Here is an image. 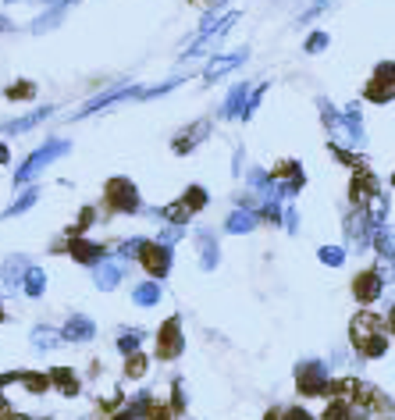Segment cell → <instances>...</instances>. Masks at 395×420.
Instances as JSON below:
<instances>
[{
  "mask_svg": "<svg viewBox=\"0 0 395 420\" xmlns=\"http://www.w3.org/2000/svg\"><path fill=\"white\" fill-rule=\"evenodd\" d=\"M72 154V143L68 139H61V136H50L43 146H36L33 154H29L25 161H22V168L15 171V189H25V186H33L36 182V175L43 171V168H50L54 161H61V157H68Z\"/></svg>",
  "mask_w": 395,
  "mask_h": 420,
  "instance_id": "6da1fadb",
  "label": "cell"
},
{
  "mask_svg": "<svg viewBox=\"0 0 395 420\" xmlns=\"http://www.w3.org/2000/svg\"><path fill=\"white\" fill-rule=\"evenodd\" d=\"M143 89H146V86H136V82H118L114 89H107V93H100V97H93V100H86V104H82V111H75L72 118L79 122V118H89V114H97V111H104V107L125 104V100H143Z\"/></svg>",
  "mask_w": 395,
  "mask_h": 420,
  "instance_id": "7a4b0ae2",
  "label": "cell"
},
{
  "mask_svg": "<svg viewBox=\"0 0 395 420\" xmlns=\"http://www.w3.org/2000/svg\"><path fill=\"white\" fill-rule=\"evenodd\" d=\"M139 264L146 267L150 282H164L171 275V264H175V250L171 246H161V243H146L143 253H139Z\"/></svg>",
  "mask_w": 395,
  "mask_h": 420,
  "instance_id": "3957f363",
  "label": "cell"
},
{
  "mask_svg": "<svg viewBox=\"0 0 395 420\" xmlns=\"http://www.w3.org/2000/svg\"><path fill=\"white\" fill-rule=\"evenodd\" d=\"M107 203L111 210H118V214H136V210H143V200L136 193V186L129 182V178H111L107 182Z\"/></svg>",
  "mask_w": 395,
  "mask_h": 420,
  "instance_id": "277c9868",
  "label": "cell"
},
{
  "mask_svg": "<svg viewBox=\"0 0 395 420\" xmlns=\"http://www.w3.org/2000/svg\"><path fill=\"white\" fill-rule=\"evenodd\" d=\"M182 321L171 317L161 324V332H157V360H178L182 356Z\"/></svg>",
  "mask_w": 395,
  "mask_h": 420,
  "instance_id": "5b68a950",
  "label": "cell"
},
{
  "mask_svg": "<svg viewBox=\"0 0 395 420\" xmlns=\"http://www.w3.org/2000/svg\"><path fill=\"white\" fill-rule=\"evenodd\" d=\"M89 271H93V285H97L100 292H114L121 282H125V264L114 260V257H107V260L93 264Z\"/></svg>",
  "mask_w": 395,
  "mask_h": 420,
  "instance_id": "8992f818",
  "label": "cell"
},
{
  "mask_svg": "<svg viewBox=\"0 0 395 420\" xmlns=\"http://www.w3.org/2000/svg\"><path fill=\"white\" fill-rule=\"evenodd\" d=\"M61 332V342H93L97 339V324L93 317H86V314H68V321L57 328Z\"/></svg>",
  "mask_w": 395,
  "mask_h": 420,
  "instance_id": "52a82bcc",
  "label": "cell"
},
{
  "mask_svg": "<svg viewBox=\"0 0 395 420\" xmlns=\"http://www.w3.org/2000/svg\"><path fill=\"white\" fill-rule=\"evenodd\" d=\"M47 118H54V107H36V111H29L22 118H8V122H0V136H22V132H33L40 129Z\"/></svg>",
  "mask_w": 395,
  "mask_h": 420,
  "instance_id": "ba28073f",
  "label": "cell"
},
{
  "mask_svg": "<svg viewBox=\"0 0 395 420\" xmlns=\"http://www.w3.org/2000/svg\"><path fill=\"white\" fill-rule=\"evenodd\" d=\"M29 260L25 253H11L4 264H0V282H4V292H18L22 289V278H25V271H29Z\"/></svg>",
  "mask_w": 395,
  "mask_h": 420,
  "instance_id": "9c48e42d",
  "label": "cell"
},
{
  "mask_svg": "<svg viewBox=\"0 0 395 420\" xmlns=\"http://www.w3.org/2000/svg\"><path fill=\"white\" fill-rule=\"evenodd\" d=\"M296 381H299V392L303 396H321L328 388V371L321 364H303L296 371Z\"/></svg>",
  "mask_w": 395,
  "mask_h": 420,
  "instance_id": "30bf717a",
  "label": "cell"
},
{
  "mask_svg": "<svg viewBox=\"0 0 395 420\" xmlns=\"http://www.w3.org/2000/svg\"><path fill=\"white\" fill-rule=\"evenodd\" d=\"M371 221H367V210H356V214L346 221V239H349V246L360 253V250H367L371 246Z\"/></svg>",
  "mask_w": 395,
  "mask_h": 420,
  "instance_id": "8fae6325",
  "label": "cell"
},
{
  "mask_svg": "<svg viewBox=\"0 0 395 420\" xmlns=\"http://www.w3.org/2000/svg\"><path fill=\"white\" fill-rule=\"evenodd\" d=\"M68 253H72V260H79V264H86V267H93V264H100V260L111 257L107 246L89 243V239H72V243H68Z\"/></svg>",
  "mask_w": 395,
  "mask_h": 420,
  "instance_id": "7c38bea8",
  "label": "cell"
},
{
  "mask_svg": "<svg viewBox=\"0 0 395 420\" xmlns=\"http://www.w3.org/2000/svg\"><path fill=\"white\" fill-rule=\"evenodd\" d=\"M385 289V275H381V267L378 271H363L356 282H353V296L360 299V303H374V299L381 296Z\"/></svg>",
  "mask_w": 395,
  "mask_h": 420,
  "instance_id": "4fadbf2b",
  "label": "cell"
},
{
  "mask_svg": "<svg viewBox=\"0 0 395 420\" xmlns=\"http://www.w3.org/2000/svg\"><path fill=\"white\" fill-rule=\"evenodd\" d=\"M210 136V122H196V125H189V129H182L178 136H175V154H193V150L203 143Z\"/></svg>",
  "mask_w": 395,
  "mask_h": 420,
  "instance_id": "5bb4252c",
  "label": "cell"
},
{
  "mask_svg": "<svg viewBox=\"0 0 395 420\" xmlns=\"http://www.w3.org/2000/svg\"><path fill=\"white\" fill-rule=\"evenodd\" d=\"M242 61H246V50H232V54H221V57H210V65L203 68V79L214 82V79H221L225 72L239 68Z\"/></svg>",
  "mask_w": 395,
  "mask_h": 420,
  "instance_id": "9a60e30c",
  "label": "cell"
},
{
  "mask_svg": "<svg viewBox=\"0 0 395 420\" xmlns=\"http://www.w3.org/2000/svg\"><path fill=\"white\" fill-rule=\"evenodd\" d=\"M40 186H25V189H18V196L8 203V210H4V214H0V218H4V221H11V218H22L25 214V210H33L36 203H40Z\"/></svg>",
  "mask_w": 395,
  "mask_h": 420,
  "instance_id": "2e32d148",
  "label": "cell"
},
{
  "mask_svg": "<svg viewBox=\"0 0 395 420\" xmlns=\"http://www.w3.org/2000/svg\"><path fill=\"white\" fill-rule=\"evenodd\" d=\"M196 246H200V267H203V271H214L218 260H221V257H218V253H221V250H218V239L210 235L207 228H200V232H196Z\"/></svg>",
  "mask_w": 395,
  "mask_h": 420,
  "instance_id": "e0dca14e",
  "label": "cell"
},
{
  "mask_svg": "<svg viewBox=\"0 0 395 420\" xmlns=\"http://www.w3.org/2000/svg\"><path fill=\"white\" fill-rule=\"evenodd\" d=\"M25 299H40L43 292H47V271L40 264H29V271H25V278H22V289H18Z\"/></svg>",
  "mask_w": 395,
  "mask_h": 420,
  "instance_id": "ac0fdd59",
  "label": "cell"
},
{
  "mask_svg": "<svg viewBox=\"0 0 395 420\" xmlns=\"http://www.w3.org/2000/svg\"><path fill=\"white\" fill-rule=\"evenodd\" d=\"M246 100H250V82H235L232 93L221 104V118H239L242 111H246Z\"/></svg>",
  "mask_w": 395,
  "mask_h": 420,
  "instance_id": "d6986e66",
  "label": "cell"
},
{
  "mask_svg": "<svg viewBox=\"0 0 395 420\" xmlns=\"http://www.w3.org/2000/svg\"><path fill=\"white\" fill-rule=\"evenodd\" d=\"M342 129H346V143L349 146L363 143V114H360V107H346L342 111Z\"/></svg>",
  "mask_w": 395,
  "mask_h": 420,
  "instance_id": "ffe728a7",
  "label": "cell"
},
{
  "mask_svg": "<svg viewBox=\"0 0 395 420\" xmlns=\"http://www.w3.org/2000/svg\"><path fill=\"white\" fill-rule=\"evenodd\" d=\"M257 228V214L253 210H232L228 214V221H225V232H232V235H246V232H253Z\"/></svg>",
  "mask_w": 395,
  "mask_h": 420,
  "instance_id": "44dd1931",
  "label": "cell"
},
{
  "mask_svg": "<svg viewBox=\"0 0 395 420\" xmlns=\"http://www.w3.org/2000/svg\"><path fill=\"white\" fill-rule=\"evenodd\" d=\"M161 282H139L136 289H132V303L136 307H157L161 303Z\"/></svg>",
  "mask_w": 395,
  "mask_h": 420,
  "instance_id": "7402d4cb",
  "label": "cell"
},
{
  "mask_svg": "<svg viewBox=\"0 0 395 420\" xmlns=\"http://www.w3.org/2000/svg\"><path fill=\"white\" fill-rule=\"evenodd\" d=\"M143 342H146V332H143V328H125V332H121L118 335V353L121 356H132V353H139L143 349Z\"/></svg>",
  "mask_w": 395,
  "mask_h": 420,
  "instance_id": "603a6c76",
  "label": "cell"
},
{
  "mask_svg": "<svg viewBox=\"0 0 395 420\" xmlns=\"http://www.w3.org/2000/svg\"><path fill=\"white\" fill-rule=\"evenodd\" d=\"M57 346H61V332H57V328H50V324H36V328H33V349L50 353V349H57Z\"/></svg>",
  "mask_w": 395,
  "mask_h": 420,
  "instance_id": "cb8c5ba5",
  "label": "cell"
},
{
  "mask_svg": "<svg viewBox=\"0 0 395 420\" xmlns=\"http://www.w3.org/2000/svg\"><path fill=\"white\" fill-rule=\"evenodd\" d=\"M371 239H374V246H378V253L385 260H395V228L392 225H378L371 232Z\"/></svg>",
  "mask_w": 395,
  "mask_h": 420,
  "instance_id": "d4e9b609",
  "label": "cell"
},
{
  "mask_svg": "<svg viewBox=\"0 0 395 420\" xmlns=\"http://www.w3.org/2000/svg\"><path fill=\"white\" fill-rule=\"evenodd\" d=\"M150 243V239H143V235H132V239H125V243H118V250L111 253L114 260H121V264H129V260H139V253H143V246Z\"/></svg>",
  "mask_w": 395,
  "mask_h": 420,
  "instance_id": "484cf974",
  "label": "cell"
},
{
  "mask_svg": "<svg viewBox=\"0 0 395 420\" xmlns=\"http://www.w3.org/2000/svg\"><path fill=\"white\" fill-rule=\"evenodd\" d=\"M182 207H186L189 214L203 210V207H207V189H203V186H189V189H186V196H182Z\"/></svg>",
  "mask_w": 395,
  "mask_h": 420,
  "instance_id": "4316f807",
  "label": "cell"
},
{
  "mask_svg": "<svg viewBox=\"0 0 395 420\" xmlns=\"http://www.w3.org/2000/svg\"><path fill=\"white\" fill-rule=\"evenodd\" d=\"M61 18H65V8H50V11H43V15L33 22V33H47V29H54Z\"/></svg>",
  "mask_w": 395,
  "mask_h": 420,
  "instance_id": "83f0119b",
  "label": "cell"
},
{
  "mask_svg": "<svg viewBox=\"0 0 395 420\" xmlns=\"http://www.w3.org/2000/svg\"><path fill=\"white\" fill-rule=\"evenodd\" d=\"M182 235H186V225H164V228L157 232L154 243H161V246H171V250H175V243H178Z\"/></svg>",
  "mask_w": 395,
  "mask_h": 420,
  "instance_id": "f1b7e54d",
  "label": "cell"
},
{
  "mask_svg": "<svg viewBox=\"0 0 395 420\" xmlns=\"http://www.w3.org/2000/svg\"><path fill=\"white\" fill-rule=\"evenodd\" d=\"M4 97H8V100H33V97H36V86H33V82L8 86V89H4Z\"/></svg>",
  "mask_w": 395,
  "mask_h": 420,
  "instance_id": "f546056e",
  "label": "cell"
},
{
  "mask_svg": "<svg viewBox=\"0 0 395 420\" xmlns=\"http://www.w3.org/2000/svg\"><path fill=\"white\" fill-rule=\"evenodd\" d=\"M125 374H129V378H143V374H146V356H143V353H132V356H129Z\"/></svg>",
  "mask_w": 395,
  "mask_h": 420,
  "instance_id": "4dcf8cb0",
  "label": "cell"
},
{
  "mask_svg": "<svg viewBox=\"0 0 395 420\" xmlns=\"http://www.w3.org/2000/svg\"><path fill=\"white\" fill-rule=\"evenodd\" d=\"M178 82H186V79H168V82H161V86H154V89H143V100H154V97L171 93V89H175Z\"/></svg>",
  "mask_w": 395,
  "mask_h": 420,
  "instance_id": "1f68e13d",
  "label": "cell"
},
{
  "mask_svg": "<svg viewBox=\"0 0 395 420\" xmlns=\"http://www.w3.org/2000/svg\"><path fill=\"white\" fill-rule=\"evenodd\" d=\"M324 420H349V403H346V399H335V403L328 406Z\"/></svg>",
  "mask_w": 395,
  "mask_h": 420,
  "instance_id": "d6a6232c",
  "label": "cell"
},
{
  "mask_svg": "<svg viewBox=\"0 0 395 420\" xmlns=\"http://www.w3.org/2000/svg\"><path fill=\"white\" fill-rule=\"evenodd\" d=\"M321 260H324V264H331V267H342L346 250H339V246H324V250H321Z\"/></svg>",
  "mask_w": 395,
  "mask_h": 420,
  "instance_id": "836d02e7",
  "label": "cell"
},
{
  "mask_svg": "<svg viewBox=\"0 0 395 420\" xmlns=\"http://www.w3.org/2000/svg\"><path fill=\"white\" fill-rule=\"evenodd\" d=\"M54 381H57L61 388H65V396H75V392H79V381H75L68 371H57V374H54Z\"/></svg>",
  "mask_w": 395,
  "mask_h": 420,
  "instance_id": "e575fe53",
  "label": "cell"
},
{
  "mask_svg": "<svg viewBox=\"0 0 395 420\" xmlns=\"http://www.w3.org/2000/svg\"><path fill=\"white\" fill-rule=\"evenodd\" d=\"M328 33H314L310 40H307V54H321V50H328Z\"/></svg>",
  "mask_w": 395,
  "mask_h": 420,
  "instance_id": "d590c367",
  "label": "cell"
},
{
  "mask_svg": "<svg viewBox=\"0 0 395 420\" xmlns=\"http://www.w3.org/2000/svg\"><path fill=\"white\" fill-rule=\"evenodd\" d=\"M285 228H289V232H296V228H299V210H292V207L285 210Z\"/></svg>",
  "mask_w": 395,
  "mask_h": 420,
  "instance_id": "8d00e7d4",
  "label": "cell"
},
{
  "mask_svg": "<svg viewBox=\"0 0 395 420\" xmlns=\"http://www.w3.org/2000/svg\"><path fill=\"white\" fill-rule=\"evenodd\" d=\"M282 420H310V413H307V410H285Z\"/></svg>",
  "mask_w": 395,
  "mask_h": 420,
  "instance_id": "74e56055",
  "label": "cell"
},
{
  "mask_svg": "<svg viewBox=\"0 0 395 420\" xmlns=\"http://www.w3.org/2000/svg\"><path fill=\"white\" fill-rule=\"evenodd\" d=\"M11 161V150H8V143H0V164H8Z\"/></svg>",
  "mask_w": 395,
  "mask_h": 420,
  "instance_id": "f35d334b",
  "label": "cell"
},
{
  "mask_svg": "<svg viewBox=\"0 0 395 420\" xmlns=\"http://www.w3.org/2000/svg\"><path fill=\"white\" fill-rule=\"evenodd\" d=\"M0 420H29V417H22V413H4Z\"/></svg>",
  "mask_w": 395,
  "mask_h": 420,
  "instance_id": "ab89813d",
  "label": "cell"
},
{
  "mask_svg": "<svg viewBox=\"0 0 395 420\" xmlns=\"http://www.w3.org/2000/svg\"><path fill=\"white\" fill-rule=\"evenodd\" d=\"M8 29H11V22H8L4 15H0V33H8Z\"/></svg>",
  "mask_w": 395,
  "mask_h": 420,
  "instance_id": "60d3db41",
  "label": "cell"
},
{
  "mask_svg": "<svg viewBox=\"0 0 395 420\" xmlns=\"http://www.w3.org/2000/svg\"><path fill=\"white\" fill-rule=\"evenodd\" d=\"M114 420H136L132 413H121V417H114Z\"/></svg>",
  "mask_w": 395,
  "mask_h": 420,
  "instance_id": "b9f144b4",
  "label": "cell"
},
{
  "mask_svg": "<svg viewBox=\"0 0 395 420\" xmlns=\"http://www.w3.org/2000/svg\"><path fill=\"white\" fill-rule=\"evenodd\" d=\"M4 317H8V314H4V299H0V321H4Z\"/></svg>",
  "mask_w": 395,
  "mask_h": 420,
  "instance_id": "7bdbcfd3",
  "label": "cell"
},
{
  "mask_svg": "<svg viewBox=\"0 0 395 420\" xmlns=\"http://www.w3.org/2000/svg\"><path fill=\"white\" fill-rule=\"evenodd\" d=\"M392 328H395V310H392Z\"/></svg>",
  "mask_w": 395,
  "mask_h": 420,
  "instance_id": "ee69618b",
  "label": "cell"
},
{
  "mask_svg": "<svg viewBox=\"0 0 395 420\" xmlns=\"http://www.w3.org/2000/svg\"><path fill=\"white\" fill-rule=\"evenodd\" d=\"M8 4H18V0H8Z\"/></svg>",
  "mask_w": 395,
  "mask_h": 420,
  "instance_id": "f6af8a7d",
  "label": "cell"
},
{
  "mask_svg": "<svg viewBox=\"0 0 395 420\" xmlns=\"http://www.w3.org/2000/svg\"><path fill=\"white\" fill-rule=\"evenodd\" d=\"M0 299H4V289H0Z\"/></svg>",
  "mask_w": 395,
  "mask_h": 420,
  "instance_id": "bcb514c9",
  "label": "cell"
},
{
  "mask_svg": "<svg viewBox=\"0 0 395 420\" xmlns=\"http://www.w3.org/2000/svg\"><path fill=\"white\" fill-rule=\"evenodd\" d=\"M218 4H221V0H218Z\"/></svg>",
  "mask_w": 395,
  "mask_h": 420,
  "instance_id": "7dc6e473",
  "label": "cell"
}]
</instances>
